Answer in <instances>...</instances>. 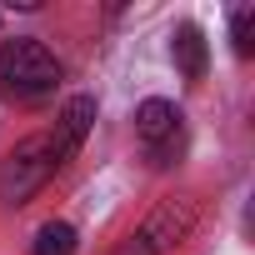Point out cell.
I'll return each mask as SVG.
<instances>
[{
    "label": "cell",
    "instance_id": "6da1fadb",
    "mask_svg": "<svg viewBox=\"0 0 255 255\" xmlns=\"http://www.w3.org/2000/svg\"><path fill=\"white\" fill-rule=\"evenodd\" d=\"M60 60L45 40L35 35H15L0 45V90L10 100H45L55 85H60Z\"/></svg>",
    "mask_w": 255,
    "mask_h": 255
},
{
    "label": "cell",
    "instance_id": "7a4b0ae2",
    "mask_svg": "<svg viewBox=\"0 0 255 255\" xmlns=\"http://www.w3.org/2000/svg\"><path fill=\"white\" fill-rule=\"evenodd\" d=\"M55 155H50V135H25L5 160H0V200L10 210H20L25 200H35L45 190V180L55 175Z\"/></svg>",
    "mask_w": 255,
    "mask_h": 255
},
{
    "label": "cell",
    "instance_id": "3957f363",
    "mask_svg": "<svg viewBox=\"0 0 255 255\" xmlns=\"http://www.w3.org/2000/svg\"><path fill=\"white\" fill-rule=\"evenodd\" d=\"M135 135H140L145 160H150L155 170L175 165V155H180V145H185V125H180L175 100H160V95L140 100V110H135Z\"/></svg>",
    "mask_w": 255,
    "mask_h": 255
},
{
    "label": "cell",
    "instance_id": "277c9868",
    "mask_svg": "<svg viewBox=\"0 0 255 255\" xmlns=\"http://www.w3.org/2000/svg\"><path fill=\"white\" fill-rule=\"evenodd\" d=\"M195 215H200V205H195L190 195H165V200L145 215V225L135 230V240H140L150 255H165V250H175V245L195 230Z\"/></svg>",
    "mask_w": 255,
    "mask_h": 255
},
{
    "label": "cell",
    "instance_id": "5b68a950",
    "mask_svg": "<svg viewBox=\"0 0 255 255\" xmlns=\"http://www.w3.org/2000/svg\"><path fill=\"white\" fill-rule=\"evenodd\" d=\"M90 125H95V95H70V100L60 105V115H55V130H50V155H55V165H65V160L80 155Z\"/></svg>",
    "mask_w": 255,
    "mask_h": 255
},
{
    "label": "cell",
    "instance_id": "8992f818",
    "mask_svg": "<svg viewBox=\"0 0 255 255\" xmlns=\"http://www.w3.org/2000/svg\"><path fill=\"white\" fill-rule=\"evenodd\" d=\"M170 55H175V70L185 75V80H205V65H210V45H205V35H200V25H180L175 30V40H170Z\"/></svg>",
    "mask_w": 255,
    "mask_h": 255
},
{
    "label": "cell",
    "instance_id": "52a82bcc",
    "mask_svg": "<svg viewBox=\"0 0 255 255\" xmlns=\"http://www.w3.org/2000/svg\"><path fill=\"white\" fill-rule=\"evenodd\" d=\"M80 250V235L70 220H45L35 230V255H75Z\"/></svg>",
    "mask_w": 255,
    "mask_h": 255
},
{
    "label": "cell",
    "instance_id": "ba28073f",
    "mask_svg": "<svg viewBox=\"0 0 255 255\" xmlns=\"http://www.w3.org/2000/svg\"><path fill=\"white\" fill-rule=\"evenodd\" d=\"M230 50H235L240 60L255 55V10H250V5H235V10H230Z\"/></svg>",
    "mask_w": 255,
    "mask_h": 255
},
{
    "label": "cell",
    "instance_id": "9c48e42d",
    "mask_svg": "<svg viewBox=\"0 0 255 255\" xmlns=\"http://www.w3.org/2000/svg\"><path fill=\"white\" fill-rule=\"evenodd\" d=\"M115 255H150V250H145V245H140V240H135V235H130V240H125V245H120V250H115Z\"/></svg>",
    "mask_w": 255,
    "mask_h": 255
}]
</instances>
